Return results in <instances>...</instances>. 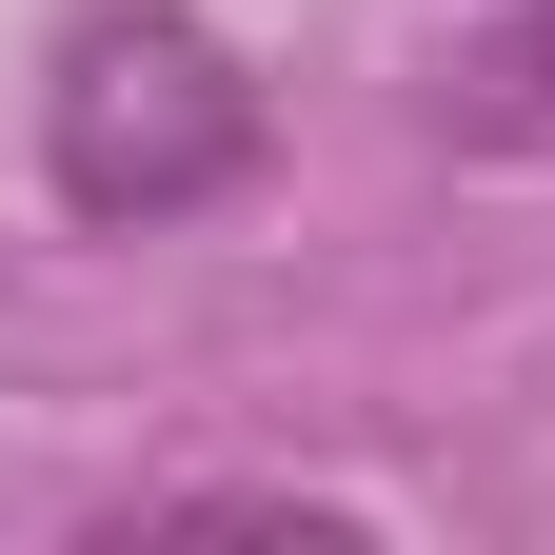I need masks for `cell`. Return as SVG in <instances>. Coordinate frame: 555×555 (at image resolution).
Returning <instances> with one entry per match:
<instances>
[{
  "label": "cell",
  "instance_id": "7a4b0ae2",
  "mask_svg": "<svg viewBox=\"0 0 555 555\" xmlns=\"http://www.w3.org/2000/svg\"><path fill=\"white\" fill-rule=\"evenodd\" d=\"M456 139H555V0H516V21L456 60Z\"/></svg>",
  "mask_w": 555,
  "mask_h": 555
},
{
  "label": "cell",
  "instance_id": "3957f363",
  "mask_svg": "<svg viewBox=\"0 0 555 555\" xmlns=\"http://www.w3.org/2000/svg\"><path fill=\"white\" fill-rule=\"evenodd\" d=\"M139 516H219V535H358V496H298V476H179Z\"/></svg>",
  "mask_w": 555,
  "mask_h": 555
},
{
  "label": "cell",
  "instance_id": "6da1fadb",
  "mask_svg": "<svg viewBox=\"0 0 555 555\" xmlns=\"http://www.w3.org/2000/svg\"><path fill=\"white\" fill-rule=\"evenodd\" d=\"M40 179L80 198V219H119V238L238 198V179H258V80H238V40L179 21V0H100V21L60 40V80H40Z\"/></svg>",
  "mask_w": 555,
  "mask_h": 555
}]
</instances>
